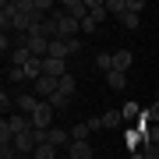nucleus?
<instances>
[{
	"label": "nucleus",
	"mask_w": 159,
	"mask_h": 159,
	"mask_svg": "<svg viewBox=\"0 0 159 159\" xmlns=\"http://www.w3.org/2000/svg\"><path fill=\"white\" fill-rule=\"evenodd\" d=\"M53 113H57V110H53L50 102L43 99V102H39V110L32 113V124L39 127V131H50V127H53Z\"/></svg>",
	"instance_id": "1"
},
{
	"label": "nucleus",
	"mask_w": 159,
	"mask_h": 159,
	"mask_svg": "<svg viewBox=\"0 0 159 159\" xmlns=\"http://www.w3.org/2000/svg\"><path fill=\"white\" fill-rule=\"evenodd\" d=\"M29 50H32V57L46 60V53H50V39H46L39 29H32V32H29Z\"/></svg>",
	"instance_id": "2"
},
{
	"label": "nucleus",
	"mask_w": 159,
	"mask_h": 159,
	"mask_svg": "<svg viewBox=\"0 0 159 159\" xmlns=\"http://www.w3.org/2000/svg\"><path fill=\"white\" fill-rule=\"evenodd\" d=\"M14 18H18L14 0H4V4H0V29H4V35H11V32H14Z\"/></svg>",
	"instance_id": "3"
},
{
	"label": "nucleus",
	"mask_w": 159,
	"mask_h": 159,
	"mask_svg": "<svg viewBox=\"0 0 159 159\" xmlns=\"http://www.w3.org/2000/svg\"><path fill=\"white\" fill-rule=\"evenodd\" d=\"M60 11L67 18H74V21H85V18H89V0H64Z\"/></svg>",
	"instance_id": "4"
},
{
	"label": "nucleus",
	"mask_w": 159,
	"mask_h": 159,
	"mask_svg": "<svg viewBox=\"0 0 159 159\" xmlns=\"http://www.w3.org/2000/svg\"><path fill=\"white\" fill-rule=\"evenodd\" d=\"M46 142L67 152V148H71V131H64V127H50V131H46Z\"/></svg>",
	"instance_id": "5"
},
{
	"label": "nucleus",
	"mask_w": 159,
	"mask_h": 159,
	"mask_svg": "<svg viewBox=\"0 0 159 159\" xmlns=\"http://www.w3.org/2000/svg\"><path fill=\"white\" fill-rule=\"evenodd\" d=\"M39 32L46 35V39H60V11H53V14H46V21L39 25Z\"/></svg>",
	"instance_id": "6"
},
{
	"label": "nucleus",
	"mask_w": 159,
	"mask_h": 159,
	"mask_svg": "<svg viewBox=\"0 0 159 159\" xmlns=\"http://www.w3.org/2000/svg\"><path fill=\"white\" fill-rule=\"evenodd\" d=\"M7 127L14 131V134H25V131H32V117H25V113H7Z\"/></svg>",
	"instance_id": "7"
},
{
	"label": "nucleus",
	"mask_w": 159,
	"mask_h": 159,
	"mask_svg": "<svg viewBox=\"0 0 159 159\" xmlns=\"http://www.w3.org/2000/svg\"><path fill=\"white\" fill-rule=\"evenodd\" d=\"M57 89H60V78H50V74H43V78L35 81V96H39V99H43V96L50 99V96H53Z\"/></svg>",
	"instance_id": "8"
},
{
	"label": "nucleus",
	"mask_w": 159,
	"mask_h": 159,
	"mask_svg": "<svg viewBox=\"0 0 159 159\" xmlns=\"http://www.w3.org/2000/svg\"><path fill=\"white\" fill-rule=\"evenodd\" d=\"M78 32H81V21H74V18H67L60 11V39H74Z\"/></svg>",
	"instance_id": "9"
},
{
	"label": "nucleus",
	"mask_w": 159,
	"mask_h": 159,
	"mask_svg": "<svg viewBox=\"0 0 159 159\" xmlns=\"http://www.w3.org/2000/svg\"><path fill=\"white\" fill-rule=\"evenodd\" d=\"M131 64H134V53H131V50H113V71H124L127 74Z\"/></svg>",
	"instance_id": "10"
},
{
	"label": "nucleus",
	"mask_w": 159,
	"mask_h": 159,
	"mask_svg": "<svg viewBox=\"0 0 159 159\" xmlns=\"http://www.w3.org/2000/svg\"><path fill=\"white\" fill-rule=\"evenodd\" d=\"M120 113H124V124H134V120H142V117H145V110L138 106L134 99H131V102H124V106H120Z\"/></svg>",
	"instance_id": "11"
},
{
	"label": "nucleus",
	"mask_w": 159,
	"mask_h": 159,
	"mask_svg": "<svg viewBox=\"0 0 159 159\" xmlns=\"http://www.w3.org/2000/svg\"><path fill=\"white\" fill-rule=\"evenodd\" d=\"M110 14V7H106V0H89V18L96 25H102V18Z\"/></svg>",
	"instance_id": "12"
},
{
	"label": "nucleus",
	"mask_w": 159,
	"mask_h": 159,
	"mask_svg": "<svg viewBox=\"0 0 159 159\" xmlns=\"http://www.w3.org/2000/svg\"><path fill=\"white\" fill-rule=\"evenodd\" d=\"M39 102H43L39 96H18V110H21L25 117H32L35 110H39Z\"/></svg>",
	"instance_id": "13"
},
{
	"label": "nucleus",
	"mask_w": 159,
	"mask_h": 159,
	"mask_svg": "<svg viewBox=\"0 0 159 159\" xmlns=\"http://www.w3.org/2000/svg\"><path fill=\"white\" fill-rule=\"evenodd\" d=\"M67 156H71V159H92V145H89V142H71Z\"/></svg>",
	"instance_id": "14"
},
{
	"label": "nucleus",
	"mask_w": 159,
	"mask_h": 159,
	"mask_svg": "<svg viewBox=\"0 0 159 159\" xmlns=\"http://www.w3.org/2000/svg\"><path fill=\"white\" fill-rule=\"evenodd\" d=\"M46 57H53V60H67L71 53H67V43L64 39H50V53Z\"/></svg>",
	"instance_id": "15"
},
{
	"label": "nucleus",
	"mask_w": 159,
	"mask_h": 159,
	"mask_svg": "<svg viewBox=\"0 0 159 159\" xmlns=\"http://www.w3.org/2000/svg\"><path fill=\"white\" fill-rule=\"evenodd\" d=\"M106 85L113 89V92H124V89H127V74H124V71H110V74H106Z\"/></svg>",
	"instance_id": "16"
},
{
	"label": "nucleus",
	"mask_w": 159,
	"mask_h": 159,
	"mask_svg": "<svg viewBox=\"0 0 159 159\" xmlns=\"http://www.w3.org/2000/svg\"><path fill=\"white\" fill-rule=\"evenodd\" d=\"M43 67H46V74H50V78H64V74H67L64 60H53V57H46V60H43Z\"/></svg>",
	"instance_id": "17"
},
{
	"label": "nucleus",
	"mask_w": 159,
	"mask_h": 159,
	"mask_svg": "<svg viewBox=\"0 0 159 159\" xmlns=\"http://www.w3.org/2000/svg\"><path fill=\"white\" fill-rule=\"evenodd\" d=\"M89 134H92L89 120H81V124H74V127H71V142H89Z\"/></svg>",
	"instance_id": "18"
},
{
	"label": "nucleus",
	"mask_w": 159,
	"mask_h": 159,
	"mask_svg": "<svg viewBox=\"0 0 159 159\" xmlns=\"http://www.w3.org/2000/svg\"><path fill=\"white\" fill-rule=\"evenodd\" d=\"M102 127H124V113L120 110H106L102 113Z\"/></svg>",
	"instance_id": "19"
},
{
	"label": "nucleus",
	"mask_w": 159,
	"mask_h": 159,
	"mask_svg": "<svg viewBox=\"0 0 159 159\" xmlns=\"http://www.w3.org/2000/svg\"><path fill=\"white\" fill-rule=\"evenodd\" d=\"M74 89H78V78L67 71V74L60 78V89H57V92H64V96H74Z\"/></svg>",
	"instance_id": "20"
},
{
	"label": "nucleus",
	"mask_w": 159,
	"mask_h": 159,
	"mask_svg": "<svg viewBox=\"0 0 159 159\" xmlns=\"http://www.w3.org/2000/svg\"><path fill=\"white\" fill-rule=\"evenodd\" d=\"M120 25H124V29H131V32H134L138 25H142V14H134V11H124V14H120Z\"/></svg>",
	"instance_id": "21"
},
{
	"label": "nucleus",
	"mask_w": 159,
	"mask_h": 159,
	"mask_svg": "<svg viewBox=\"0 0 159 159\" xmlns=\"http://www.w3.org/2000/svg\"><path fill=\"white\" fill-rule=\"evenodd\" d=\"M96 67L110 74V71H113V53H106V50H102V53H96Z\"/></svg>",
	"instance_id": "22"
},
{
	"label": "nucleus",
	"mask_w": 159,
	"mask_h": 159,
	"mask_svg": "<svg viewBox=\"0 0 159 159\" xmlns=\"http://www.w3.org/2000/svg\"><path fill=\"white\" fill-rule=\"evenodd\" d=\"M46 102H50L53 110H67V106H71V96H64V92H53V96L46 99Z\"/></svg>",
	"instance_id": "23"
},
{
	"label": "nucleus",
	"mask_w": 159,
	"mask_h": 159,
	"mask_svg": "<svg viewBox=\"0 0 159 159\" xmlns=\"http://www.w3.org/2000/svg\"><path fill=\"white\" fill-rule=\"evenodd\" d=\"M57 152H60L57 145H50V142H43L39 148H35V159H57Z\"/></svg>",
	"instance_id": "24"
},
{
	"label": "nucleus",
	"mask_w": 159,
	"mask_h": 159,
	"mask_svg": "<svg viewBox=\"0 0 159 159\" xmlns=\"http://www.w3.org/2000/svg\"><path fill=\"white\" fill-rule=\"evenodd\" d=\"M106 7H110V14H117V18H120V14L127 11V0H106Z\"/></svg>",
	"instance_id": "25"
},
{
	"label": "nucleus",
	"mask_w": 159,
	"mask_h": 159,
	"mask_svg": "<svg viewBox=\"0 0 159 159\" xmlns=\"http://www.w3.org/2000/svg\"><path fill=\"white\" fill-rule=\"evenodd\" d=\"M25 78H29L25 67H7V81H25Z\"/></svg>",
	"instance_id": "26"
},
{
	"label": "nucleus",
	"mask_w": 159,
	"mask_h": 159,
	"mask_svg": "<svg viewBox=\"0 0 159 159\" xmlns=\"http://www.w3.org/2000/svg\"><path fill=\"white\" fill-rule=\"evenodd\" d=\"M138 152H142L145 159H159V145H152V142H145L142 148H138Z\"/></svg>",
	"instance_id": "27"
},
{
	"label": "nucleus",
	"mask_w": 159,
	"mask_h": 159,
	"mask_svg": "<svg viewBox=\"0 0 159 159\" xmlns=\"http://www.w3.org/2000/svg\"><path fill=\"white\" fill-rule=\"evenodd\" d=\"M53 7H57L53 0H35V11L39 14H53Z\"/></svg>",
	"instance_id": "28"
},
{
	"label": "nucleus",
	"mask_w": 159,
	"mask_h": 159,
	"mask_svg": "<svg viewBox=\"0 0 159 159\" xmlns=\"http://www.w3.org/2000/svg\"><path fill=\"white\" fill-rule=\"evenodd\" d=\"M145 117H148V120H152V124H159V102H156V99H152V106H148V110H145Z\"/></svg>",
	"instance_id": "29"
},
{
	"label": "nucleus",
	"mask_w": 159,
	"mask_h": 159,
	"mask_svg": "<svg viewBox=\"0 0 159 159\" xmlns=\"http://www.w3.org/2000/svg\"><path fill=\"white\" fill-rule=\"evenodd\" d=\"M64 43H67V53H81V39L78 35H74V39H64Z\"/></svg>",
	"instance_id": "30"
},
{
	"label": "nucleus",
	"mask_w": 159,
	"mask_h": 159,
	"mask_svg": "<svg viewBox=\"0 0 159 159\" xmlns=\"http://www.w3.org/2000/svg\"><path fill=\"white\" fill-rule=\"evenodd\" d=\"M11 106H18V102L11 99V96H7V92H4V96H0V110H4V113H7V110H11Z\"/></svg>",
	"instance_id": "31"
},
{
	"label": "nucleus",
	"mask_w": 159,
	"mask_h": 159,
	"mask_svg": "<svg viewBox=\"0 0 159 159\" xmlns=\"http://www.w3.org/2000/svg\"><path fill=\"white\" fill-rule=\"evenodd\" d=\"M142 7H145L142 0H127V11H134V14H142Z\"/></svg>",
	"instance_id": "32"
},
{
	"label": "nucleus",
	"mask_w": 159,
	"mask_h": 159,
	"mask_svg": "<svg viewBox=\"0 0 159 159\" xmlns=\"http://www.w3.org/2000/svg\"><path fill=\"white\" fill-rule=\"evenodd\" d=\"M96 29H99V25L92 21V18H85V21H81V32H96Z\"/></svg>",
	"instance_id": "33"
},
{
	"label": "nucleus",
	"mask_w": 159,
	"mask_h": 159,
	"mask_svg": "<svg viewBox=\"0 0 159 159\" xmlns=\"http://www.w3.org/2000/svg\"><path fill=\"white\" fill-rule=\"evenodd\" d=\"M131 159H145V156H142V152H131Z\"/></svg>",
	"instance_id": "34"
},
{
	"label": "nucleus",
	"mask_w": 159,
	"mask_h": 159,
	"mask_svg": "<svg viewBox=\"0 0 159 159\" xmlns=\"http://www.w3.org/2000/svg\"><path fill=\"white\" fill-rule=\"evenodd\" d=\"M156 102H159V89H156Z\"/></svg>",
	"instance_id": "35"
}]
</instances>
